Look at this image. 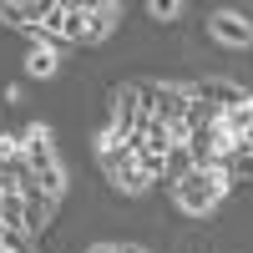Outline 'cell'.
Returning <instances> with one entry per match:
<instances>
[{
	"label": "cell",
	"instance_id": "6da1fadb",
	"mask_svg": "<svg viewBox=\"0 0 253 253\" xmlns=\"http://www.w3.org/2000/svg\"><path fill=\"white\" fill-rule=\"evenodd\" d=\"M126 15L122 0H56L46 26H41V41H66V46H101L117 20Z\"/></svg>",
	"mask_w": 253,
	"mask_h": 253
},
{
	"label": "cell",
	"instance_id": "7a4b0ae2",
	"mask_svg": "<svg viewBox=\"0 0 253 253\" xmlns=\"http://www.w3.org/2000/svg\"><path fill=\"white\" fill-rule=\"evenodd\" d=\"M20 147H26V167L36 177V193L61 203V193H66V162H61V152H56L51 126H41V122L26 126V132H20Z\"/></svg>",
	"mask_w": 253,
	"mask_h": 253
},
{
	"label": "cell",
	"instance_id": "3957f363",
	"mask_svg": "<svg viewBox=\"0 0 253 253\" xmlns=\"http://www.w3.org/2000/svg\"><path fill=\"white\" fill-rule=\"evenodd\" d=\"M96 167H101V177H107L122 198H142V193H152V177L137 167V157H132V147L126 142H117L112 132H96Z\"/></svg>",
	"mask_w": 253,
	"mask_h": 253
},
{
	"label": "cell",
	"instance_id": "277c9868",
	"mask_svg": "<svg viewBox=\"0 0 253 253\" xmlns=\"http://www.w3.org/2000/svg\"><path fill=\"white\" fill-rule=\"evenodd\" d=\"M228 172L223 167H193L177 187H167L172 193V203H177V213H187V218H208V213H218L223 208V198H228Z\"/></svg>",
	"mask_w": 253,
	"mask_h": 253
},
{
	"label": "cell",
	"instance_id": "5b68a950",
	"mask_svg": "<svg viewBox=\"0 0 253 253\" xmlns=\"http://www.w3.org/2000/svg\"><path fill=\"white\" fill-rule=\"evenodd\" d=\"M137 91H142V101H147V112H152V122H162V126H182V112H187V81H137Z\"/></svg>",
	"mask_w": 253,
	"mask_h": 253
},
{
	"label": "cell",
	"instance_id": "8992f818",
	"mask_svg": "<svg viewBox=\"0 0 253 253\" xmlns=\"http://www.w3.org/2000/svg\"><path fill=\"white\" fill-rule=\"evenodd\" d=\"M147 122H152V112H147V101H142V91H137V81L117 86V91H112V126H107V132H112L117 142H132Z\"/></svg>",
	"mask_w": 253,
	"mask_h": 253
},
{
	"label": "cell",
	"instance_id": "52a82bcc",
	"mask_svg": "<svg viewBox=\"0 0 253 253\" xmlns=\"http://www.w3.org/2000/svg\"><path fill=\"white\" fill-rule=\"evenodd\" d=\"M208 36H213L218 46H228V51L253 46V10H238V5L213 10V15H208Z\"/></svg>",
	"mask_w": 253,
	"mask_h": 253
},
{
	"label": "cell",
	"instance_id": "ba28073f",
	"mask_svg": "<svg viewBox=\"0 0 253 253\" xmlns=\"http://www.w3.org/2000/svg\"><path fill=\"white\" fill-rule=\"evenodd\" d=\"M193 96L208 101L218 117H233L238 107H248V101H253V91H243L238 81H228V76H203V81H193Z\"/></svg>",
	"mask_w": 253,
	"mask_h": 253
},
{
	"label": "cell",
	"instance_id": "9c48e42d",
	"mask_svg": "<svg viewBox=\"0 0 253 253\" xmlns=\"http://www.w3.org/2000/svg\"><path fill=\"white\" fill-rule=\"evenodd\" d=\"M51 5H56V0H0V20H5V26H15V31H26V36H36V41H41V26H46V15H51Z\"/></svg>",
	"mask_w": 253,
	"mask_h": 253
},
{
	"label": "cell",
	"instance_id": "30bf717a",
	"mask_svg": "<svg viewBox=\"0 0 253 253\" xmlns=\"http://www.w3.org/2000/svg\"><path fill=\"white\" fill-rule=\"evenodd\" d=\"M61 71V56H56V46L51 41H36V46L26 51V76H36V81H51Z\"/></svg>",
	"mask_w": 253,
	"mask_h": 253
},
{
	"label": "cell",
	"instance_id": "8fae6325",
	"mask_svg": "<svg viewBox=\"0 0 253 253\" xmlns=\"http://www.w3.org/2000/svg\"><path fill=\"white\" fill-rule=\"evenodd\" d=\"M187 172H193V157H187V147H182V142H172V147H167V157H162V172H157V182L177 187Z\"/></svg>",
	"mask_w": 253,
	"mask_h": 253
},
{
	"label": "cell",
	"instance_id": "7c38bea8",
	"mask_svg": "<svg viewBox=\"0 0 253 253\" xmlns=\"http://www.w3.org/2000/svg\"><path fill=\"white\" fill-rule=\"evenodd\" d=\"M223 172L228 182H253V147H228V157H223Z\"/></svg>",
	"mask_w": 253,
	"mask_h": 253
},
{
	"label": "cell",
	"instance_id": "4fadbf2b",
	"mask_svg": "<svg viewBox=\"0 0 253 253\" xmlns=\"http://www.w3.org/2000/svg\"><path fill=\"white\" fill-rule=\"evenodd\" d=\"M147 10H152L157 20H172V15H182L187 5H182V0H152V5H147Z\"/></svg>",
	"mask_w": 253,
	"mask_h": 253
}]
</instances>
